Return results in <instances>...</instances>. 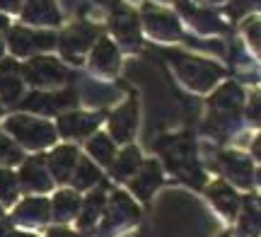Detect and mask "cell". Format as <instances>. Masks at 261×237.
<instances>
[{
    "label": "cell",
    "mask_w": 261,
    "mask_h": 237,
    "mask_svg": "<svg viewBox=\"0 0 261 237\" xmlns=\"http://www.w3.org/2000/svg\"><path fill=\"white\" fill-rule=\"evenodd\" d=\"M24 75L29 77V83L34 85H56L65 80V68L61 63H56L54 58H34L27 68H24Z\"/></svg>",
    "instance_id": "cell-5"
},
{
    "label": "cell",
    "mask_w": 261,
    "mask_h": 237,
    "mask_svg": "<svg viewBox=\"0 0 261 237\" xmlns=\"http://www.w3.org/2000/svg\"><path fill=\"white\" fill-rule=\"evenodd\" d=\"M172 58H174V63H177L179 73L184 75V80H187L189 85L198 87V90H205L208 85H213L215 77L223 75V70L218 66H208L203 61L184 58V56H179V54H172Z\"/></svg>",
    "instance_id": "cell-3"
},
{
    "label": "cell",
    "mask_w": 261,
    "mask_h": 237,
    "mask_svg": "<svg viewBox=\"0 0 261 237\" xmlns=\"http://www.w3.org/2000/svg\"><path fill=\"white\" fill-rule=\"evenodd\" d=\"M136 112H138L136 102H128L112 116V133L116 141H128L133 136V131H136Z\"/></svg>",
    "instance_id": "cell-11"
},
{
    "label": "cell",
    "mask_w": 261,
    "mask_h": 237,
    "mask_svg": "<svg viewBox=\"0 0 261 237\" xmlns=\"http://www.w3.org/2000/svg\"><path fill=\"white\" fill-rule=\"evenodd\" d=\"M17 237H32V235H17Z\"/></svg>",
    "instance_id": "cell-33"
},
{
    "label": "cell",
    "mask_w": 261,
    "mask_h": 237,
    "mask_svg": "<svg viewBox=\"0 0 261 237\" xmlns=\"http://www.w3.org/2000/svg\"><path fill=\"white\" fill-rule=\"evenodd\" d=\"M211 199L218 208L223 210L227 218H232L234 210H237V196H234V191L230 187H225V184H215L213 189H211Z\"/></svg>",
    "instance_id": "cell-19"
},
{
    "label": "cell",
    "mask_w": 261,
    "mask_h": 237,
    "mask_svg": "<svg viewBox=\"0 0 261 237\" xmlns=\"http://www.w3.org/2000/svg\"><path fill=\"white\" fill-rule=\"evenodd\" d=\"M54 210H56L58 220H70L75 216V210H77V196L70 194V191H61V194H56Z\"/></svg>",
    "instance_id": "cell-22"
},
{
    "label": "cell",
    "mask_w": 261,
    "mask_h": 237,
    "mask_svg": "<svg viewBox=\"0 0 261 237\" xmlns=\"http://www.w3.org/2000/svg\"><path fill=\"white\" fill-rule=\"evenodd\" d=\"M75 160H77V150L70 148V145H63V148H56V150L48 155V165H51V172L56 174L58 181H65L70 177V172L75 167Z\"/></svg>",
    "instance_id": "cell-13"
},
{
    "label": "cell",
    "mask_w": 261,
    "mask_h": 237,
    "mask_svg": "<svg viewBox=\"0 0 261 237\" xmlns=\"http://www.w3.org/2000/svg\"><path fill=\"white\" fill-rule=\"evenodd\" d=\"M8 131L15 133V138H19V143H24L27 148H44L54 141V128L46 121L27 116H12L8 121Z\"/></svg>",
    "instance_id": "cell-2"
},
{
    "label": "cell",
    "mask_w": 261,
    "mask_h": 237,
    "mask_svg": "<svg viewBox=\"0 0 261 237\" xmlns=\"http://www.w3.org/2000/svg\"><path fill=\"white\" fill-rule=\"evenodd\" d=\"M15 189H17V179H15V174L0 170V199L5 201V203H10V201L15 199Z\"/></svg>",
    "instance_id": "cell-25"
},
{
    "label": "cell",
    "mask_w": 261,
    "mask_h": 237,
    "mask_svg": "<svg viewBox=\"0 0 261 237\" xmlns=\"http://www.w3.org/2000/svg\"><path fill=\"white\" fill-rule=\"evenodd\" d=\"M97 37V29L90 27V24H75L73 29H68L61 39V48H63V54L68 58H75V63H77V58L83 54L85 48L92 44V39Z\"/></svg>",
    "instance_id": "cell-6"
},
{
    "label": "cell",
    "mask_w": 261,
    "mask_h": 237,
    "mask_svg": "<svg viewBox=\"0 0 261 237\" xmlns=\"http://www.w3.org/2000/svg\"><path fill=\"white\" fill-rule=\"evenodd\" d=\"M0 54H3V44H0Z\"/></svg>",
    "instance_id": "cell-34"
},
{
    "label": "cell",
    "mask_w": 261,
    "mask_h": 237,
    "mask_svg": "<svg viewBox=\"0 0 261 237\" xmlns=\"http://www.w3.org/2000/svg\"><path fill=\"white\" fill-rule=\"evenodd\" d=\"M247 5H249V3H247V0H234L232 5H230V8H227V12H230V15H232V17H237V15H242L244 10H247Z\"/></svg>",
    "instance_id": "cell-29"
},
{
    "label": "cell",
    "mask_w": 261,
    "mask_h": 237,
    "mask_svg": "<svg viewBox=\"0 0 261 237\" xmlns=\"http://www.w3.org/2000/svg\"><path fill=\"white\" fill-rule=\"evenodd\" d=\"M15 216H17L19 220H24V223H44L48 216V206H46V201L32 199V201H27V203H22Z\"/></svg>",
    "instance_id": "cell-20"
},
{
    "label": "cell",
    "mask_w": 261,
    "mask_h": 237,
    "mask_svg": "<svg viewBox=\"0 0 261 237\" xmlns=\"http://www.w3.org/2000/svg\"><path fill=\"white\" fill-rule=\"evenodd\" d=\"M145 15H148V27L152 34H158V37H177L179 34V24L169 17L167 12H160V10L148 8Z\"/></svg>",
    "instance_id": "cell-17"
},
{
    "label": "cell",
    "mask_w": 261,
    "mask_h": 237,
    "mask_svg": "<svg viewBox=\"0 0 261 237\" xmlns=\"http://www.w3.org/2000/svg\"><path fill=\"white\" fill-rule=\"evenodd\" d=\"M189 15H194L196 24H198V29H205V32H218V29H223V24H220V19L215 17V15H211V12H196V10H191Z\"/></svg>",
    "instance_id": "cell-27"
},
{
    "label": "cell",
    "mask_w": 261,
    "mask_h": 237,
    "mask_svg": "<svg viewBox=\"0 0 261 237\" xmlns=\"http://www.w3.org/2000/svg\"><path fill=\"white\" fill-rule=\"evenodd\" d=\"M87 150L92 152L102 165H109L114 157V143L107 136H94L92 141H90V145H87Z\"/></svg>",
    "instance_id": "cell-23"
},
{
    "label": "cell",
    "mask_w": 261,
    "mask_h": 237,
    "mask_svg": "<svg viewBox=\"0 0 261 237\" xmlns=\"http://www.w3.org/2000/svg\"><path fill=\"white\" fill-rule=\"evenodd\" d=\"M19 3H22V0H0V8H5V10H19Z\"/></svg>",
    "instance_id": "cell-30"
},
{
    "label": "cell",
    "mask_w": 261,
    "mask_h": 237,
    "mask_svg": "<svg viewBox=\"0 0 261 237\" xmlns=\"http://www.w3.org/2000/svg\"><path fill=\"white\" fill-rule=\"evenodd\" d=\"M22 184L27 187V189H39L44 191L51 187V181L46 179V172H44V160L41 157H32V160L24 165V170H22Z\"/></svg>",
    "instance_id": "cell-15"
},
{
    "label": "cell",
    "mask_w": 261,
    "mask_h": 237,
    "mask_svg": "<svg viewBox=\"0 0 261 237\" xmlns=\"http://www.w3.org/2000/svg\"><path fill=\"white\" fill-rule=\"evenodd\" d=\"M73 99H75L73 92H61V95H41V92H34V95H29L22 102V109L41 112V114H54L58 109L73 104Z\"/></svg>",
    "instance_id": "cell-7"
},
{
    "label": "cell",
    "mask_w": 261,
    "mask_h": 237,
    "mask_svg": "<svg viewBox=\"0 0 261 237\" xmlns=\"http://www.w3.org/2000/svg\"><path fill=\"white\" fill-rule=\"evenodd\" d=\"M22 92V77L19 66L15 61H3L0 63V97L5 102H15Z\"/></svg>",
    "instance_id": "cell-9"
},
{
    "label": "cell",
    "mask_w": 261,
    "mask_h": 237,
    "mask_svg": "<svg viewBox=\"0 0 261 237\" xmlns=\"http://www.w3.org/2000/svg\"><path fill=\"white\" fill-rule=\"evenodd\" d=\"M138 165H140V152L136 150V148H126L123 155L116 160V165H114L116 179H126V177H130L133 172L138 170Z\"/></svg>",
    "instance_id": "cell-21"
},
{
    "label": "cell",
    "mask_w": 261,
    "mask_h": 237,
    "mask_svg": "<svg viewBox=\"0 0 261 237\" xmlns=\"http://www.w3.org/2000/svg\"><path fill=\"white\" fill-rule=\"evenodd\" d=\"M0 162H19V150L5 136H0Z\"/></svg>",
    "instance_id": "cell-28"
},
{
    "label": "cell",
    "mask_w": 261,
    "mask_h": 237,
    "mask_svg": "<svg viewBox=\"0 0 261 237\" xmlns=\"http://www.w3.org/2000/svg\"><path fill=\"white\" fill-rule=\"evenodd\" d=\"M3 235H5V228H3V225H0V237H3Z\"/></svg>",
    "instance_id": "cell-32"
},
{
    "label": "cell",
    "mask_w": 261,
    "mask_h": 237,
    "mask_svg": "<svg viewBox=\"0 0 261 237\" xmlns=\"http://www.w3.org/2000/svg\"><path fill=\"white\" fill-rule=\"evenodd\" d=\"M211 107H213V114H211V123L208 128L223 133L230 121H234V116L240 114V107H242V92L237 85H225L218 95L211 99Z\"/></svg>",
    "instance_id": "cell-1"
},
{
    "label": "cell",
    "mask_w": 261,
    "mask_h": 237,
    "mask_svg": "<svg viewBox=\"0 0 261 237\" xmlns=\"http://www.w3.org/2000/svg\"><path fill=\"white\" fill-rule=\"evenodd\" d=\"M220 165H223V170L227 172L237 184H242V187H249V184H252V165H249V160H247L244 155L225 152V155H220Z\"/></svg>",
    "instance_id": "cell-10"
},
{
    "label": "cell",
    "mask_w": 261,
    "mask_h": 237,
    "mask_svg": "<svg viewBox=\"0 0 261 237\" xmlns=\"http://www.w3.org/2000/svg\"><path fill=\"white\" fill-rule=\"evenodd\" d=\"M99 179V170L94 167L92 162L83 160L80 162V167H77V172H75V187L77 189H87V187H92L94 181Z\"/></svg>",
    "instance_id": "cell-24"
},
{
    "label": "cell",
    "mask_w": 261,
    "mask_h": 237,
    "mask_svg": "<svg viewBox=\"0 0 261 237\" xmlns=\"http://www.w3.org/2000/svg\"><path fill=\"white\" fill-rule=\"evenodd\" d=\"M0 114H3V107H0Z\"/></svg>",
    "instance_id": "cell-35"
},
{
    "label": "cell",
    "mask_w": 261,
    "mask_h": 237,
    "mask_svg": "<svg viewBox=\"0 0 261 237\" xmlns=\"http://www.w3.org/2000/svg\"><path fill=\"white\" fill-rule=\"evenodd\" d=\"M61 133L63 136H87L90 131H94L99 126V116H90V114H68L61 121Z\"/></svg>",
    "instance_id": "cell-14"
},
{
    "label": "cell",
    "mask_w": 261,
    "mask_h": 237,
    "mask_svg": "<svg viewBox=\"0 0 261 237\" xmlns=\"http://www.w3.org/2000/svg\"><path fill=\"white\" fill-rule=\"evenodd\" d=\"M56 46V37L46 32H29V29H12L10 32V48L17 56H27L34 51H46Z\"/></svg>",
    "instance_id": "cell-4"
},
{
    "label": "cell",
    "mask_w": 261,
    "mask_h": 237,
    "mask_svg": "<svg viewBox=\"0 0 261 237\" xmlns=\"http://www.w3.org/2000/svg\"><path fill=\"white\" fill-rule=\"evenodd\" d=\"M160 184V170L155 162H148V165H143V170H140V174L133 179V189L138 191L143 199H148L150 191L155 189Z\"/></svg>",
    "instance_id": "cell-18"
},
{
    "label": "cell",
    "mask_w": 261,
    "mask_h": 237,
    "mask_svg": "<svg viewBox=\"0 0 261 237\" xmlns=\"http://www.w3.org/2000/svg\"><path fill=\"white\" fill-rule=\"evenodd\" d=\"M116 66H119V54H116V48H114V44L109 39H102L92 51V68L109 73V70H114Z\"/></svg>",
    "instance_id": "cell-16"
},
{
    "label": "cell",
    "mask_w": 261,
    "mask_h": 237,
    "mask_svg": "<svg viewBox=\"0 0 261 237\" xmlns=\"http://www.w3.org/2000/svg\"><path fill=\"white\" fill-rule=\"evenodd\" d=\"M24 19L27 22H39V24H58L61 15H58L54 0H27Z\"/></svg>",
    "instance_id": "cell-12"
},
{
    "label": "cell",
    "mask_w": 261,
    "mask_h": 237,
    "mask_svg": "<svg viewBox=\"0 0 261 237\" xmlns=\"http://www.w3.org/2000/svg\"><path fill=\"white\" fill-rule=\"evenodd\" d=\"M0 29H8V19L3 17V15H0Z\"/></svg>",
    "instance_id": "cell-31"
},
{
    "label": "cell",
    "mask_w": 261,
    "mask_h": 237,
    "mask_svg": "<svg viewBox=\"0 0 261 237\" xmlns=\"http://www.w3.org/2000/svg\"><path fill=\"white\" fill-rule=\"evenodd\" d=\"M99 206H102V194H92L90 201H87V206H85L83 218H80V225H83V228H87V225H92L94 223L97 213H99Z\"/></svg>",
    "instance_id": "cell-26"
},
{
    "label": "cell",
    "mask_w": 261,
    "mask_h": 237,
    "mask_svg": "<svg viewBox=\"0 0 261 237\" xmlns=\"http://www.w3.org/2000/svg\"><path fill=\"white\" fill-rule=\"evenodd\" d=\"M112 29L114 34L121 39L123 44H138V22H136V15L126 8H116V12L112 15Z\"/></svg>",
    "instance_id": "cell-8"
}]
</instances>
